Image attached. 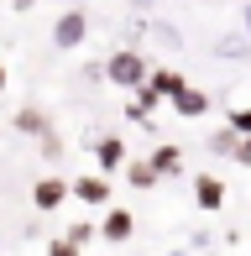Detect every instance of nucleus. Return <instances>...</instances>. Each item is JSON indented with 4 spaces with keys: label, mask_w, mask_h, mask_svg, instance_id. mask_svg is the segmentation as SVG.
Masks as SVG:
<instances>
[{
    "label": "nucleus",
    "mask_w": 251,
    "mask_h": 256,
    "mask_svg": "<svg viewBox=\"0 0 251 256\" xmlns=\"http://www.w3.org/2000/svg\"><path fill=\"white\" fill-rule=\"evenodd\" d=\"M146 74H152V63H146L136 48H116V52L105 58V68H100V78H105V84H116V89H126V94H131V89H142Z\"/></svg>",
    "instance_id": "1"
},
{
    "label": "nucleus",
    "mask_w": 251,
    "mask_h": 256,
    "mask_svg": "<svg viewBox=\"0 0 251 256\" xmlns=\"http://www.w3.org/2000/svg\"><path fill=\"white\" fill-rule=\"evenodd\" d=\"M89 42V10L84 6H68L58 21H52V48L58 52H78Z\"/></svg>",
    "instance_id": "2"
},
{
    "label": "nucleus",
    "mask_w": 251,
    "mask_h": 256,
    "mask_svg": "<svg viewBox=\"0 0 251 256\" xmlns=\"http://www.w3.org/2000/svg\"><path fill=\"white\" fill-rule=\"evenodd\" d=\"M68 199H78L89 209H105L110 204V178H105V172H78V178L68 183Z\"/></svg>",
    "instance_id": "3"
},
{
    "label": "nucleus",
    "mask_w": 251,
    "mask_h": 256,
    "mask_svg": "<svg viewBox=\"0 0 251 256\" xmlns=\"http://www.w3.org/2000/svg\"><path fill=\"white\" fill-rule=\"evenodd\" d=\"M68 204V178H58V172H48V178L32 183V209H42V214H52V209Z\"/></svg>",
    "instance_id": "4"
},
{
    "label": "nucleus",
    "mask_w": 251,
    "mask_h": 256,
    "mask_svg": "<svg viewBox=\"0 0 251 256\" xmlns=\"http://www.w3.org/2000/svg\"><path fill=\"white\" fill-rule=\"evenodd\" d=\"M194 204H199L204 214H220L225 209V178L220 172H199V178H194Z\"/></svg>",
    "instance_id": "5"
},
{
    "label": "nucleus",
    "mask_w": 251,
    "mask_h": 256,
    "mask_svg": "<svg viewBox=\"0 0 251 256\" xmlns=\"http://www.w3.org/2000/svg\"><path fill=\"white\" fill-rule=\"evenodd\" d=\"M131 236H136V214H131V209H110V204H105V220H100V240H110V246H126Z\"/></svg>",
    "instance_id": "6"
},
{
    "label": "nucleus",
    "mask_w": 251,
    "mask_h": 256,
    "mask_svg": "<svg viewBox=\"0 0 251 256\" xmlns=\"http://www.w3.org/2000/svg\"><path fill=\"white\" fill-rule=\"evenodd\" d=\"M168 104H173V115H184V120H199V115H210V94H204V89H194V84H184Z\"/></svg>",
    "instance_id": "7"
},
{
    "label": "nucleus",
    "mask_w": 251,
    "mask_h": 256,
    "mask_svg": "<svg viewBox=\"0 0 251 256\" xmlns=\"http://www.w3.org/2000/svg\"><path fill=\"white\" fill-rule=\"evenodd\" d=\"M116 168H126V142H120V136H100V142H94V172L110 178Z\"/></svg>",
    "instance_id": "8"
},
{
    "label": "nucleus",
    "mask_w": 251,
    "mask_h": 256,
    "mask_svg": "<svg viewBox=\"0 0 251 256\" xmlns=\"http://www.w3.org/2000/svg\"><path fill=\"white\" fill-rule=\"evenodd\" d=\"M10 126H16V131H21V136H32V142H37V136H42V131H48V126H52V120H48V110H42V104H21V110H16V115H10Z\"/></svg>",
    "instance_id": "9"
},
{
    "label": "nucleus",
    "mask_w": 251,
    "mask_h": 256,
    "mask_svg": "<svg viewBox=\"0 0 251 256\" xmlns=\"http://www.w3.org/2000/svg\"><path fill=\"white\" fill-rule=\"evenodd\" d=\"M146 162H152V172H157V178H178V172H184V152H178L173 142H162Z\"/></svg>",
    "instance_id": "10"
},
{
    "label": "nucleus",
    "mask_w": 251,
    "mask_h": 256,
    "mask_svg": "<svg viewBox=\"0 0 251 256\" xmlns=\"http://www.w3.org/2000/svg\"><path fill=\"white\" fill-rule=\"evenodd\" d=\"M146 84H152V89H157V94H162V100H173L178 89L188 84V78L178 74V68H152V74H146Z\"/></svg>",
    "instance_id": "11"
},
{
    "label": "nucleus",
    "mask_w": 251,
    "mask_h": 256,
    "mask_svg": "<svg viewBox=\"0 0 251 256\" xmlns=\"http://www.w3.org/2000/svg\"><path fill=\"white\" fill-rule=\"evenodd\" d=\"M126 183H131L136 194H152V188H157L162 178H157V172H152V162L142 157V162H126Z\"/></svg>",
    "instance_id": "12"
},
{
    "label": "nucleus",
    "mask_w": 251,
    "mask_h": 256,
    "mask_svg": "<svg viewBox=\"0 0 251 256\" xmlns=\"http://www.w3.org/2000/svg\"><path fill=\"white\" fill-rule=\"evenodd\" d=\"M157 104H162V94H157L152 84H142V89H131V120H142V126H146V115H152Z\"/></svg>",
    "instance_id": "13"
},
{
    "label": "nucleus",
    "mask_w": 251,
    "mask_h": 256,
    "mask_svg": "<svg viewBox=\"0 0 251 256\" xmlns=\"http://www.w3.org/2000/svg\"><path fill=\"white\" fill-rule=\"evenodd\" d=\"M236 142H241V136H236L230 126H220V131H210V152H214V157H230V146H236Z\"/></svg>",
    "instance_id": "14"
},
{
    "label": "nucleus",
    "mask_w": 251,
    "mask_h": 256,
    "mask_svg": "<svg viewBox=\"0 0 251 256\" xmlns=\"http://www.w3.org/2000/svg\"><path fill=\"white\" fill-rule=\"evenodd\" d=\"M37 146H42V157H48V162H58V157H63V136H58V126H48V131L37 136Z\"/></svg>",
    "instance_id": "15"
},
{
    "label": "nucleus",
    "mask_w": 251,
    "mask_h": 256,
    "mask_svg": "<svg viewBox=\"0 0 251 256\" xmlns=\"http://www.w3.org/2000/svg\"><path fill=\"white\" fill-rule=\"evenodd\" d=\"M225 126H230L236 136H251V104H241V110H230V115H225Z\"/></svg>",
    "instance_id": "16"
},
{
    "label": "nucleus",
    "mask_w": 251,
    "mask_h": 256,
    "mask_svg": "<svg viewBox=\"0 0 251 256\" xmlns=\"http://www.w3.org/2000/svg\"><path fill=\"white\" fill-rule=\"evenodd\" d=\"M68 240H74V246H89V240H94V220H74V225H68Z\"/></svg>",
    "instance_id": "17"
},
{
    "label": "nucleus",
    "mask_w": 251,
    "mask_h": 256,
    "mask_svg": "<svg viewBox=\"0 0 251 256\" xmlns=\"http://www.w3.org/2000/svg\"><path fill=\"white\" fill-rule=\"evenodd\" d=\"M48 256H84V246H74L68 236H58V240H48Z\"/></svg>",
    "instance_id": "18"
},
{
    "label": "nucleus",
    "mask_w": 251,
    "mask_h": 256,
    "mask_svg": "<svg viewBox=\"0 0 251 256\" xmlns=\"http://www.w3.org/2000/svg\"><path fill=\"white\" fill-rule=\"evenodd\" d=\"M230 157H236V162H241V168H251V136H241V142H236V146H230Z\"/></svg>",
    "instance_id": "19"
},
{
    "label": "nucleus",
    "mask_w": 251,
    "mask_h": 256,
    "mask_svg": "<svg viewBox=\"0 0 251 256\" xmlns=\"http://www.w3.org/2000/svg\"><path fill=\"white\" fill-rule=\"evenodd\" d=\"M241 26H246V37H251V0L241 6Z\"/></svg>",
    "instance_id": "20"
},
{
    "label": "nucleus",
    "mask_w": 251,
    "mask_h": 256,
    "mask_svg": "<svg viewBox=\"0 0 251 256\" xmlns=\"http://www.w3.org/2000/svg\"><path fill=\"white\" fill-rule=\"evenodd\" d=\"M126 6H136V10H152V6H157V0H126Z\"/></svg>",
    "instance_id": "21"
},
{
    "label": "nucleus",
    "mask_w": 251,
    "mask_h": 256,
    "mask_svg": "<svg viewBox=\"0 0 251 256\" xmlns=\"http://www.w3.org/2000/svg\"><path fill=\"white\" fill-rule=\"evenodd\" d=\"M32 6H37V0H10V10H32Z\"/></svg>",
    "instance_id": "22"
},
{
    "label": "nucleus",
    "mask_w": 251,
    "mask_h": 256,
    "mask_svg": "<svg viewBox=\"0 0 251 256\" xmlns=\"http://www.w3.org/2000/svg\"><path fill=\"white\" fill-rule=\"evenodd\" d=\"M0 89H10V68L6 63H0Z\"/></svg>",
    "instance_id": "23"
}]
</instances>
